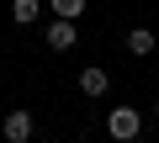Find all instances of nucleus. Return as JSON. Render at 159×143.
<instances>
[{"instance_id":"obj_3","label":"nucleus","mask_w":159,"mask_h":143,"mask_svg":"<svg viewBox=\"0 0 159 143\" xmlns=\"http://www.w3.org/2000/svg\"><path fill=\"white\" fill-rule=\"evenodd\" d=\"M0 132H6V143H27L32 138V111H6V127Z\"/></svg>"},{"instance_id":"obj_1","label":"nucleus","mask_w":159,"mask_h":143,"mask_svg":"<svg viewBox=\"0 0 159 143\" xmlns=\"http://www.w3.org/2000/svg\"><path fill=\"white\" fill-rule=\"evenodd\" d=\"M106 132H111V138H117V143H133V138H138V132H143V117H138V111H133V106H117V111H111V117H106Z\"/></svg>"},{"instance_id":"obj_5","label":"nucleus","mask_w":159,"mask_h":143,"mask_svg":"<svg viewBox=\"0 0 159 143\" xmlns=\"http://www.w3.org/2000/svg\"><path fill=\"white\" fill-rule=\"evenodd\" d=\"M127 53H133V58H148V53H154V32H148V27H133V32H127Z\"/></svg>"},{"instance_id":"obj_6","label":"nucleus","mask_w":159,"mask_h":143,"mask_svg":"<svg viewBox=\"0 0 159 143\" xmlns=\"http://www.w3.org/2000/svg\"><path fill=\"white\" fill-rule=\"evenodd\" d=\"M37 11H43V0H11V21H16V27H32Z\"/></svg>"},{"instance_id":"obj_2","label":"nucleus","mask_w":159,"mask_h":143,"mask_svg":"<svg viewBox=\"0 0 159 143\" xmlns=\"http://www.w3.org/2000/svg\"><path fill=\"white\" fill-rule=\"evenodd\" d=\"M80 90H85V96L96 101V96H106V90H111V74H106L101 64H90V69H80Z\"/></svg>"},{"instance_id":"obj_4","label":"nucleus","mask_w":159,"mask_h":143,"mask_svg":"<svg viewBox=\"0 0 159 143\" xmlns=\"http://www.w3.org/2000/svg\"><path fill=\"white\" fill-rule=\"evenodd\" d=\"M48 42H53V53H69L80 37H74V21H64V16H53V27H48Z\"/></svg>"},{"instance_id":"obj_7","label":"nucleus","mask_w":159,"mask_h":143,"mask_svg":"<svg viewBox=\"0 0 159 143\" xmlns=\"http://www.w3.org/2000/svg\"><path fill=\"white\" fill-rule=\"evenodd\" d=\"M80 11H85V0H53V16H64V21H74Z\"/></svg>"}]
</instances>
